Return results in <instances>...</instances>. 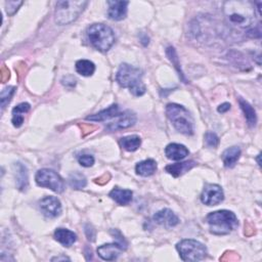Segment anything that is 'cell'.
Instances as JSON below:
<instances>
[{"instance_id":"6da1fadb","label":"cell","mask_w":262,"mask_h":262,"mask_svg":"<svg viewBox=\"0 0 262 262\" xmlns=\"http://www.w3.org/2000/svg\"><path fill=\"white\" fill-rule=\"evenodd\" d=\"M228 24L236 29H251L255 24V3L245 0H231L223 3Z\"/></svg>"},{"instance_id":"7a4b0ae2","label":"cell","mask_w":262,"mask_h":262,"mask_svg":"<svg viewBox=\"0 0 262 262\" xmlns=\"http://www.w3.org/2000/svg\"><path fill=\"white\" fill-rule=\"evenodd\" d=\"M118 84L123 88H128L135 97L143 96L146 88L142 82V72L138 68L122 64L116 75Z\"/></svg>"},{"instance_id":"3957f363","label":"cell","mask_w":262,"mask_h":262,"mask_svg":"<svg viewBox=\"0 0 262 262\" xmlns=\"http://www.w3.org/2000/svg\"><path fill=\"white\" fill-rule=\"evenodd\" d=\"M206 221L209 224L210 233L216 236L229 235L239 226L237 216L229 210L211 212L206 217Z\"/></svg>"},{"instance_id":"277c9868","label":"cell","mask_w":262,"mask_h":262,"mask_svg":"<svg viewBox=\"0 0 262 262\" xmlns=\"http://www.w3.org/2000/svg\"><path fill=\"white\" fill-rule=\"evenodd\" d=\"M87 4L88 2L83 1V0H64V1H59L54 11L55 23L64 26L76 21Z\"/></svg>"},{"instance_id":"5b68a950","label":"cell","mask_w":262,"mask_h":262,"mask_svg":"<svg viewBox=\"0 0 262 262\" xmlns=\"http://www.w3.org/2000/svg\"><path fill=\"white\" fill-rule=\"evenodd\" d=\"M166 114L178 132L185 135L194 134V120L184 107L177 104H168Z\"/></svg>"},{"instance_id":"8992f818","label":"cell","mask_w":262,"mask_h":262,"mask_svg":"<svg viewBox=\"0 0 262 262\" xmlns=\"http://www.w3.org/2000/svg\"><path fill=\"white\" fill-rule=\"evenodd\" d=\"M89 42L96 49L107 52L115 43V34L109 26L104 24H93L87 29Z\"/></svg>"},{"instance_id":"52a82bcc","label":"cell","mask_w":262,"mask_h":262,"mask_svg":"<svg viewBox=\"0 0 262 262\" xmlns=\"http://www.w3.org/2000/svg\"><path fill=\"white\" fill-rule=\"evenodd\" d=\"M176 250L183 261L197 262L205 259L207 256V248L205 245H203L201 242L192 239H185L177 243Z\"/></svg>"},{"instance_id":"ba28073f","label":"cell","mask_w":262,"mask_h":262,"mask_svg":"<svg viewBox=\"0 0 262 262\" xmlns=\"http://www.w3.org/2000/svg\"><path fill=\"white\" fill-rule=\"evenodd\" d=\"M36 183L41 188H47L54 193L61 194L65 191V181L64 179L53 170L50 169H40L36 173L35 176Z\"/></svg>"},{"instance_id":"9c48e42d","label":"cell","mask_w":262,"mask_h":262,"mask_svg":"<svg viewBox=\"0 0 262 262\" xmlns=\"http://www.w3.org/2000/svg\"><path fill=\"white\" fill-rule=\"evenodd\" d=\"M224 200V194L218 184H207L201 195V201L207 206H215Z\"/></svg>"},{"instance_id":"30bf717a","label":"cell","mask_w":262,"mask_h":262,"mask_svg":"<svg viewBox=\"0 0 262 262\" xmlns=\"http://www.w3.org/2000/svg\"><path fill=\"white\" fill-rule=\"evenodd\" d=\"M39 207L44 216L48 218H55L62 213L61 201L55 197H45L39 202Z\"/></svg>"},{"instance_id":"8fae6325","label":"cell","mask_w":262,"mask_h":262,"mask_svg":"<svg viewBox=\"0 0 262 262\" xmlns=\"http://www.w3.org/2000/svg\"><path fill=\"white\" fill-rule=\"evenodd\" d=\"M123 250H126V248L122 244H120L119 242L110 243V244L100 246L98 248V254L104 260L113 261L119 257L121 251Z\"/></svg>"},{"instance_id":"7c38bea8","label":"cell","mask_w":262,"mask_h":262,"mask_svg":"<svg viewBox=\"0 0 262 262\" xmlns=\"http://www.w3.org/2000/svg\"><path fill=\"white\" fill-rule=\"evenodd\" d=\"M136 122V117L130 111L121 113L115 122H111L106 126V129L109 131H117L120 129H125L133 126Z\"/></svg>"},{"instance_id":"4fadbf2b","label":"cell","mask_w":262,"mask_h":262,"mask_svg":"<svg viewBox=\"0 0 262 262\" xmlns=\"http://www.w3.org/2000/svg\"><path fill=\"white\" fill-rule=\"evenodd\" d=\"M13 173L16 188L21 192H26L29 186V176L27 167L21 162L13 164Z\"/></svg>"},{"instance_id":"5bb4252c","label":"cell","mask_w":262,"mask_h":262,"mask_svg":"<svg viewBox=\"0 0 262 262\" xmlns=\"http://www.w3.org/2000/svg\"><path fill=\"white\" fill-rule=\"evenodd\" d=\"M109 9L108 16L113 21H122L127 15V6L128 1H108Z\"/></svg>"},{"instance_id":"9a60e30c","label":"cell","mask_w":262,"mask_h":262,"mask_svg":"<svg viewBox=\"0 0 262 262\" xmlns=\"http://www.w3.org/2000/svg\"><path fill=\"white\" fill-rule=\"evenodd\" d=\"M154 220L166 229L176 227L179 223V218L170 209H163L154 215Z\"/></svg>"},{"instance_id":"2e32d148","label":"cell","mask_w":262,"mask_h":262,"mask_svg":"<svg viewBox=\"0 0 262 262\" xmlns=\"http://www.w3.org/2000/svg\"><path fill=\"white\" fill-rule=\"evenodd\" d=\"M190 151L186 148L185 145L180 143H170L165 148V155L168 159L178 161L184 159L186 156H189Z\"/></svg>"},{"instance_id":"e0dca14e","label":"cell","mask_w":262,"mask_h":262,"mask_svg":"<svg viewBox=\"0 0 262 262\" xmlns=\"http://www.w3.org/2000/svg\"><path fill=\"white\" fill-rule=\"evenodd\" d=\"M195 166H197V163L195 161L191 160V161H185V162H181V163H175V164L168 165V166H166L165 170H166V172L171 174L173 177H179V176L183 175L184 173L192 170Z\"/></svg>"},{"instance_id":"ac0fdd59","label":"cell","mask_w":262,"mask_h":262,"mask_svg":"<svg viewBox=\"0 0 262 262\" xmlns=\"http://www.w3.org/2000/svg\"><path fill=\"white\" fill-rule=\"evenodd\" d=\"M120 111L118 105H112L108 109L97 113L95 115H90L86 117V120L93 121V122H102V121H107L112 118H117L120 115Z\"/></svg>"},{"instance_id":"d6986e66","label":"cell","mask_w":262,"mask_h":262,"mask_svg":"<svg viewBox=\"0 0 262 262\" xmlns=\"http://www.w3.org/2000/svg\"><path fill=\"white\" fill-rule=\"evenodd\" d=\"M241 157V148L239 146H232L223 152L221 158L224 166L227 168H233Z\"/></svg>"},{"instance_id":"ffe728a7","label":"cell","mask_w":262,"mask_h":262,"mask_svg":"<svg viewBox=\"0 0 262 262\" xmlns=\"http://www.w3.org/2000/svg\"><path fill=\"white\" fill-rule=\"evenodd\" d=\"M54 239L65 247H71L77 241V236L74 232L66 229H58L54 232Z\"/></svg>"},{"instance_id":"44dd1931","label":"cell","mask_w":262,"mask_h":262,"mask_svg":"<svg viewBox=\"0 0 262 262\" xmlns=\"http://www.w3.org/2000/svg\"><path fill=\"white\" fill-rule=\"evenodd\" d=\"M135 171L136 174L143 177L151 176L157 171V162L153 159L141 161L135 166Z\"/></svg>"},{"instance_id":"7402d4cb","label":"cell","mask_w":262,"mask_h":262,"mask_svg":"<svg viewBox=\"0 0 262 262\" xmlns=\"http://www.w3.org/2000/svg\"><path fill=\"white\" fill-rule=\"evenodd\" d=\"M132 195L133 194L130 190H122L119 188H115L109 194L112 200H114L117 204L121 206L128 205L131 201H132Z\"/></svg>"},{"instance_id":"603a6c76","label":"cell","mask_w":262,"mask_h":262,"mask_svg":"<svg viewBox=\"0 0 262 262\" xmlns=\"http://www.w3.org/2000/svg\"><path fill=\"white\" fill-rule=\"evenodd\" d=\"M31 106L28 103H23L20 104L18 106H16L13 110H12V119L11 122L13 124L14 127L18 128L21 127L24 123V115L29 112Z\"/></svg>"},{"instance_id":"cb8c5ba5","label":"cell","mask_w":262,"mask_h":262,"mask_svg":"<svg viewBox=\"0 0 262 262\" xmlns=\"http://www.w3.org/2000/svg\"><path fill=\"white\" fill-rule=\"evenodd\" d=\"M239 104L240 107L243 111V113L245 115V118L247 120V123L249 124V126H255L257 123V116H256V112L253 109V107L246 101H244L243 99L239 100Z\"/></svg>"},{"instance_id":"d4e9b609","label":"cell","mask_w":262,"mask_h":262,"mask_svg":"<svg viewBox=\"0 0 262 262\" xmlns=\"http://www.w3.org/2000/svg\"><path fill=\"white\" fill-rule=\"evenodd\" d=\"M121 146L128 152H135L141 144V139L137 135H129L120 139Z\"/></svg>"},{"instance_id":"484cf974","label":"cell","mask_w":262,"mask_h":262,"mask_svg":"<svg viewBox=\"0 0 262 262\" xmlns=\"http://www.w3.org/2000/svg\"><path fill=\"white\" fill-rule=\"evenodd\" d=\"M76 71L84 77L92 76L96 71V65L88 60H79L76 63Z\"/></svg>"},{"instance_id":"4316f807","label":"cell","mask_w":262,"mask_h":262,"mask_svg":"<svg viewBox=\"0 0 262 262\" xmlns=\"http://www.w3.org/2000/svg\"><path fill=\"white\" fill-rule=\"evenodd\" d=\"M69 183L73 189L81 190L86 186L87 180H86V177L82 173L74 172V173H71L69 176Z\"/></svg>"},{"instance_id":"83f0119b","label":"cell","mask_w":262,"mask_h":262,"mask_svg":"<svg viewBox=\"0 0 262 262\" xmlns=\"http://www.w3.org/2000/svg\"><path fill=\"white\" fill-rule=\"evenodd\" d=\"M16 88L14 86H8L1 91V96H0V102H1V109L4 110L5 107L10 103Z\"/></svg>"},{"instance_id":"f1b7e54d","label":"cell","mask_w":262,"mask_h":262,"mask_svg":"<svg viewBox=\"0 0 262 262\" xmlns=\"http://www.w3.org/2000/svg\"><path fill=\"white\" fill-rule=\"evenodd\" d=\"M23 1H15V0H12V1H6L5 2V10L8 15H13L18 8H20L21 5H23Z\"/></svg>"},{"instance_id":"f546056e","label":"cell","mask_w":262,"mask_h":262,"mask_svg":"<svg viewBox=\"0 0 262 262\" xmlns=\"http://www.w3.org/2000/svg\"><path fill=\"white\" fill-rule=\"evenodd\" d=\"M205 142L209 147H217L219 144V137L214 132H207L205 134Z\"/></svg>"},{"instance_id":"4dcf8cb0","label":"cell","mask_w":262,"mask_h":262,"mask_svg":"<svg viewBox=\"0 0 262 262\" xmlns=\"http://www.w3.org/2000/svg\"><path fill=\"white\" fill-rule=\"evenodd\" d=\"M166 53H167V55H168V57H169V59H170V61L175 65V68L177 69V71L180 73L179 74V76H181V77H183V75H182V73L180 72V68H179V64H178V58H177V54H176V51H175V49L173 48V47H168L167 48V51H166Z\"/></svg>"},{"instance_id":"1f68e13d","label":"cell","mask_w":262,"mask_h":262,"mask_svg":"<svg viewBox=\"0 0 262 262\" xmlns=\"http://www.w3.org/2000/svg\"><path fill=\"white\" fill-rule=\"evenodd\" d=\"M78 162L83 167H91L95 164V158L91 155H81L78 157Z\"/></svg>"},{"instance_id":"d6a6232c","label":"cell","mask_w":262,"mask_h":262,"mask_svg":"<svg viewBox=\"0 0 262 262\" xmlns=\"http://www.w3.org/2000/svg\"><path fill=\"white\" fill-rule=\"evenodd\" d=\"M85 233H86L87 239H88L89 241L93 242V241L96 240V232H95V230H93V229L89 226V224H88V226L85 227Z\"/></svg>"},{"instance_id":"836d02e7","label":"cell","mask_w":262,"mask_h":262,"mask_svg":"<svg viewBox=\"0 0 262 262\" xmlns=\"http://www.w3.org/2000/svg\"><path fill=\"white\" fill-rule=\"evenodd\" d=\"M9 78H10L9 70L5 66H2V68H1V81L3 83H5Z\"/></svg>"},{"instance_id":"e575fe53","label":"cell","mask_w":262,"mask_h":262,"mask_svg":"<svg viewBox=\"0 0 262 262\" xmlns=\"http://www.w3.org/2000/svg\"><path fill=\"white\" fill-rule=\"evenodd\" d=\"M231 110V105L229 103H224L222 105H220L217 109V111L219 112V113H227L228 111Z\"/></svg>"},{"instance_id":"d590c367","label":"cell","mask_w":262,"mask_h":262,"mask_svg":"<svg viewBox=\"0 0 262 262\" xmlns=\"http://www.w3.org/2000/svg\"><path fill=\"white\" fill-rule=\"evenodd\" d=\"M109 179H110V174H105L102 177L96 179V182L99 183V184H105V183H107L109 181Z\"/></svg>"},{"instance_id":"8d00e7d4","label":"cell","mask_w":262,"mask_h":262,"mask_svg":"<svg viewBox=\"0 0 262 262\" xmlns=\"http://www.w3.org/2000/svg\"><path fill=\"white\" fill-rule=\"evenodd\" d=\"M52 261H66V260H68V261H70V258H68V257H66V256H59V257H54V258H52L51 259Z\"/></svg>"}]
</instances>
